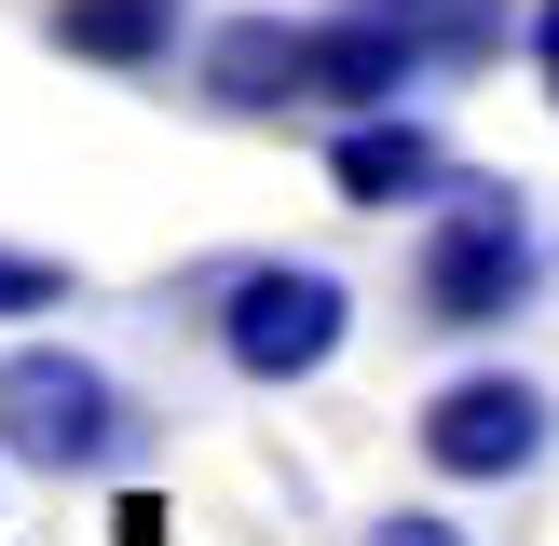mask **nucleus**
Returning a JSON list of instances; mask_svg holds the SVG:
<instances>
[{"instance_id": "nucleus-1", "label": "nucleus", "mask_w": 559, "mask_h": 546, "mask_svg": "<svg viewBox=\"0 0 559 546\" xmlns=\"http://www.w3.org/2000/svg\"><path fill=\"white\" fill-rule=\"evenodd\" d=\"M409 328H437V342H506L519 314L546 300V218L519 178H451L424 205V233H409Z\"/></svg>"}, {"instance_id": "nucleus-2", "label": "nucleus", "mask_w": 559, "mask_h": 546, "mask_svg": "<svg viewBox=\"0 0 559 546\" xmlns=\"http://www.w3.org/2000/svg\"><path fill=\"white\" fill-rule=\"evenodd\" d=\"M164 314H191L218 342V369L260 382V396H287V382H314L328 355L355 342V287L328 260H205L191 287H164Z\"/></svg>"}, {"instance_id": "nucleus-3", "label": "nucleus", "mask_w": 559, "mask_h": 546, "mask_svg": "<svg viewBox=\"0 0 559 546\" xmlns=\"http://www.w3.org/2000/svg\"><path fill=\"white\" fill-rule=\"evenodd\" d=\"M0 464H27V478H136L151 464V410L96 355L14 342L0 355Z\"/></svg>"}, {"instance_id": "nucleus-4", "label": "nucleus", "mask_w": 559, "mask_h": 546, "mask_svg": "<svg viewBox=\"0 0 559 546\" xmlns=\"http://www.w3.org/2000/svg\"><path fill=\"white\" fill-rule=\"evenodd\" d=\"M409 451H424L437 491H519L559 451V396L533 369H506V355H491V369H451L424 410H409Z\"/></svg>"}, {"instance_id": "nucleus-5", "label": "nucleus", "mask_w": 559, "mask_h": 546, "mask_svg": "<svg viewBox=\"0 0 559 546\" xmlns=\"http://www.w3.org/2000/svg\"><path fill=\"white\" fill-rule=\"evenodd\" d=\"M424 82H437V55L409 41L396 14H369V0H342V14H300V109H314V123L409 109Z\"/></svg>"}, {"instance_id": "nucleus-6", "label": "nucleus", "mask_w": 559, "mask_h": 546, "mask_svg": "<svg viewBox=\"0 0 559 546\" xmlns=\"http://www.w3.org/2000/svg\"><path fill=\"white\" fill-rule=\"evenodd\" d=\"M451 178H464V164H451V136L424 123V96L328 123V191H342V205H369V218H424Z\"/></svg>"}, {"instance_id": "nucleus-7", "label": "nucleus", "mask_w": 559, "mask_h": 546, "mask_svg": "<svg viewBox=\"0 0 559 546\" xmlns=\"http://www.w3.org/2000/svg\"><path fill=\"white\" fill-rule=\"evenodd\" d=\"M191 96H205L218 123H314V109H300V14L191 27Z\"/></svg>"}, {"instance_id": "nucleus-8", "label": "nucleus", "mask_w": 559, "mask_h": 546, "mask_svg": "<svg viewBox=\"0 0 559 546\" xmlns=\"http://www.w3.org/2000/svg\"><path fill=\"white\" fill-rule=\"evenodd\" d=\"M191 27H205L191 0H41V41L96 82H164L191 55Z\"/></svg>"}, {"instance_id": "nucleus-9", "label": "nucleus", "mask_w": 559, "mask_h": 546, "mask_svg": "<svg viewBox=\"0 0 559 546\" xmlns=\"http://www.w3.org/2000/svg\"><path fill=\"white\" fill-rule=\"evenodd\" d=\"M369 14H396L409 41L437 55V82H464V69H506L519 55V14H533V0H369Z\"/></svg>"}, {"instance_id": "nucleus-10", "label": "nucleus", "mask_w": 559, "mask_h": 546, "mask_svg": "<svg viewBox=\"0 0 559 546\" xmlns=\"http://www.w3.org/2000/svg\"><path fill=\"white\" fill-rule=\"evenodd\" d=\"M82 300V273L69 260H41V246H0V328H41V314H69Z\"/></svg>"}, {"instance_id": "nucleus-11", "label": "nucleus", "mask_w": 559, "mask_h": 546, "mask_svg": "<svg viewBox=\"0 0 559 546\" xmlns=\"http://www.w3.org/2000/svg\"><path fill=\"white\" fill-rule=\"evenodd\" d=\"M369 546H464V519H437V506H396Z\"/></svg>"}, {"instance_id": "nucleus-12", "label": "nucleus", "mask_w": 559, "mask_h": 546, "mask_svg": "<svg viewBox=\"0 0 559 546\" xmlns=\"http://www.w3.org/2000/svg\"><path fill=\"white\" fill-rule=\"evenodd\" d=\"M519 55H533V69H546V96H559V0H533V14H519Z\"/></svg>"}]
</instances>
